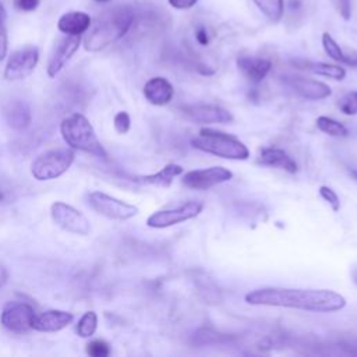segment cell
Wrapping results in <instances>:
<instances>
[{
    "instance_id": "cell-38",
    "label": "cell",
    "mask_w": 357,
    "mask_h": 357,
    "mask_svg": "<svg viewBox=\"0 0 357 357\" xmlns=\"http://www.w3.org/2000/svg\"><path fill=\"white\" fill-rule=\"evenodd\" d=\"M4 18H6V10H4V7H3V4L0 3V24H3V21H4Z\"/></svg>"
},
{
    "instance_id": "cell-29",
    "label": "cell",
    "mask_w": 357,
    "mask_h": 357,
    "mask_svg": "<svg viewBox=\"0 0 357 357\" xmlns=\"http://www.w3.org/2000/svg\"><path fill=\"white\" fill-rule=\"evenodd\" d=\"M318 191H319L321 198H322L325 202H328L329 206H331L335 212H337V211L340 209V199H339L337 194H336L331 187H328V185H321Z\"/></svg>"
},
{
    "instance_id": "cell-13",
    "label": "cell",
    "mask_w": 357,
    "mask_h": 357,
    "mask_svg": "<svg viewBox=\"0 0 357 357\" xmlns=\"http://www.w3.org/2000/svg\"><path fill=\"white\" fill-rule=\"evenodd\" d=\"M81 43L79 35H66L64 38H60L47 59V66H46V71L47 75L50 78L56 77L61 68L67 64V61L73 57V54L78 50Z\"/></svg>"
},
{
    "instance_id": "cell-32",
    "label": "cell",
    "mask_w": 357,
    "mask_h": 357,
    "mask_svg": "<svg viewBox=\"0 0 357 357\" xmlns=\"http://www.w3.org/2000/svg\"><path fill=\"white\" fill-rule=\"evenodd\" d=\"M14 6L22 11H32L39 6V0H14Z\"/></svg>"
},
{
    "instance_id": "cell-10",
    "label": "cell",
    "mask_w": 357,
    "mask_h": 357,
    "mask_svg": "<svg viewBox=\"0 0 357 357\" xmlns=\"http://www.w3.org/2000/svg\"><path fill=\"white\" fill-rule=\"evenodd\" d=\"M233 178V172L223 166H212L206 169H195L184 173L181 183L191 190H209L218 184L230 181Z\"/></svg>"
},
{
    "instance_id": "cell-15",
    "label": "cell",
    "mask_w": 357,
    "mask_h": 357,
    "mask_svg": "<svg viewBox=\"0 0 357 357\" xmlns=\"http://www.w3.org/2000/svg\"><path fill=\"white\" fill-rule=\"evenodd\" d=\"M74 319V315L63 310H47L35 315L32 329L39 332H57L68 326Z\"/></svg>"
},
{
    "instance_id": "cell-31",
    "label": "cell",
    "mask_w": 357,
    "mask_h": 357,
    "mask_svg": "<svg viewBox=\"0 0 357 357\" xmlns=\"http://www.w3.org/2000/svg\"><path fill=\"white\" fill-rule=\"evenodd\" d=\"M336 11L343 17L344 20H350L351 17V1L350 0H331Z\"/></svg>"
},
{
    "instance_id": "cell-6",
    "label": "cell",
    "mask_w": 357,
    "mask_h": 357,
    "mask_svg": "<svg viewBox=\"0 0 357 357\" xmlns=\"http://www.w3.org/2000/svg\"><path fill=\"white\" fill-rule=\"evenodd\" d=\"M50 215L53 222L68 233L86 236L91 231V223L88 218L81 211L63 201H56L52 204Z\"/></svg>"
},
{
    "instance_id": "cell-35",
    "label": "cell",
    "mask_w": 357,
    "mask_h": 357,
    "mask_svg": "<svg viewBox=\"0 0 357 357\" xmlns=\"http://www.w3.org/2000/svg\"><path fill=\"white\" fill-rule=\"evenodd\" d=\"M195 39H197V40H198V43H199V45H202V46L208 45V42H209V36H208V32H206V29H205L204 26L197 28V31H195Z\"/></svg>"
},
{
    "instance_id": "cell-19",
    "label": "cell",
    "mask_w": 357,
    "mask_h": 357,
    "mask_svg": "<svg viewBox=\"0 0 357 357\" xmlns=\"http://www.w3.org/2000/svg\"><path fill=\"white\" fill-rule=\"evenodd\" d=\"M258 162L264 166L280 169V170H284L291 174L296 173L298 169L296 160L286 151H283L280 148H272V146L264 148L259 152Z\"/></svg>"
},
{
    "instance_id": "cell-34",
    "label": "cell",
    "mask_w": 357,
    "mask_h": 357,
    "mask_svg": "<svg viewBox=\"0 0 357 357\" xmlns=\"http://www.w3.org/2000/svg\"><path fill=\"white\" fill-rule=\"evenodd\" d=\"M7 46H8V42H7V32H6V28L3 26V24H0V61L6 57L7 54Z\"/></svg>"
},
{
    "instance_id": "cell-8",
    "label": "cell",
    "mask_w": 357,
    "mask_h": 357,
    "mask_svg": "<svg viewBox=\"0 0 357 357\" xmlns=\"http://www.w3.org/2000/svg\"><path fill=\"white\" fill-rule=\"evenodd\" d=\"M204 209V205L198 201H188L172 209L156 211L146 219V225L153 229H165L198 216Z\"/></svg>"
},
{
    "instance_id": "cell-4",
    "label": "cell",
    "mask_w": 357,
    "mask_h": 357,
    "mask_svg": "<svg viewBox=\"0 0 357 357\" xmlns=\"http://www.w3.org/2000/svg\"><path fill=\"white\" fill-rule=\"evenodd\" d=\"M191 145L201 152L230 160H245L250 156L247 145L238 138L212 128H202L191 139Z\"/></svg>"
},
{
    "instance_id": "cell-40",
    "label": "cell",
    "mask_w": 357,
    "mask_h": 357,
    "mask_svg": "<svg viewBox=\"0 0 357 357\" xmlns=\"http://www.w3.org/2000/svg\"><path fill=\"white\" fill-rule=\"evenodd\" d=\"M96 1H99V3H106V1H109V0H96Z\"/></svg>"
},
{
    "instance_id": "cell-16",
    "label": "cell",
    "mask_w": 357,
    "mask_h": 357,
    "mask_svg": "<svg viewBox=\"0 0 357 357\" xmlns=\"http://www.w3.org/2000/svg\"><path fill=\"white\" fill-rule=\"evenodd\" d=\"M3 117L7 126L15 131L25 130L31 121L32 114L26 102L21 99H13L3 106Z\"/></svg>"
},
{
    "instance_id": "cell-27",
    "label": "cell",
    "mask_w": 357,
    "mask_h": 357,
    "mask_svg": "<svg viewBox=\"0 0 357 357\" xmlns=\"http://www.w3.org/2000/svg\"><path fill=\"white\" fill-rule=\"evenodd\" d=\"M339 109L346 116H354L357 114V91L346 93L339 100Z\"/></svg>"
},
{
    "instance_id": "cell-12",
    "label": "cell",
    "mask_w": 357,
    "mask_h": 357,
    "mask_svg": "<svg viewBox=\"0 0 357 357\" xmlns=\"http://www.w3.org/2000/svg\"><path fill=\"white\" fill-rule=\"evenodd\" d=\"M283 82L293 93L307 100H321L332 93L331 86L325 82L301 75H284Z\"/></svg>"
},
{
    "instance_id": "cell-22",
    "label": "cell",
    "mask_w": 357,
    "mask_h": 357,
    "mask_svg": "<svg viewBox=\"0 0 357 357\" xmlns=\"http://www.w3.org/2000/svg\"><path fill=\"white\" fill-rule=\"evenodd\" d=\"M294 66H297L298 68H304L311 71L312 74L317 75H322V77H328L336 81H342L346 77V70L340 66L336 64H329V63H317V61H305V60H294L293 61Z\"/></svg>"
},
{
    "instance_id": "cell-23",
    "label": "cell",
    "mask_w": 357,
    "mask_h": 357,
    "mask_svg": "<svg viewBox=\"0 0 357 357\" xmlns=\"http://www.w3.org/2000/svg\"><path fill=\"white\" fill-rule=\"evenodd\" d=\"M258 10L272 22H278L283 17L284 1L283 0H252Z\"/></svg>"
},
{
    "instance_id": "cell-36",
    "label": "cell",
    "mask_w": 357,
    "mask_h": 357,
    "mask_svg": "<svg viewBox=\"0 0 357 357\" xmlns=\"http://www.w3.org/2000/svg\"><path fill=\"white\" fill-rule=\"evenodd\" d=\"M8 278H10V273H8L7 268L0 264V287H3L7 283Z\"/></svg>"
},
{
    "instance_id": "cell-9",
    "label": "cell",
    "mask_w": 357,
    "mask_h": 357,
    "mask_svg": "<svg viewBox=\"0 0 357 357\" xmlns=\"http://www.w3.org/2000/svg\"><path fill=\"white\" fill-rule=\"evenodd\" d=\"M39 60V50L35 46L26 45L18 50H15L6 67H4V78L7 81H18V79H24L28 75L32 74V71L35 70L36 64Z\"/></svg>"
},
{
    "instance_id": "cell-37",
    "label": "cell",
    "mask_w": 357,
    "mask_h": 357,
    "mask_svg": "<svg viewBox=\"0 0 357 357\" xmlns=\"http://www.w3.org/2000/svg\"><path fill=\"white\" fill-rule=\"evenodd\" d=\"M349 66H353V67H357V57H349L347 56V63Z\"/></svg>"
},
{
    "instance_id": "cell-7",
    "label": "cell",
    "mask_w": 357,
    "mask_h": 357,
    "mask_svg": "<svg viewBox=\"0 0 357 357\" xmlns=\"http://www.w3.org/2000/svg\"><path fill=\"white\" fill-rule=\"evenodd\" d=\"M89 205L98 213L114 219V220H128L138 213V208L128 202H124L119 198H114L109 194L100 191H92L88 195Z\"/></svg>"
},
{
    "instance_id": "cell-24",
    "label": "cell",
    "mask_w": 357,
    "mask_h": 357,
    "mask_svg": "<svg viewBox=\"0 0 357 357\" xmlns=\"http://www.w3.org/2000/svg\"><path fill=\"white\" fill-rule=\"evenodd\" d=\"M317 127L331 137H346L349 134L347 128L340 121L328 116H319L317 119Z\"/></svg>"
},
{
    "instance_id": "cell-3",
    "label": "cell",
    "mask_w": 357,
    "mask_h": 357,
    "mask_svg": "<svg viewBox=\"0 0 357 357\" xmlns=\"http://www.w3.org/2000/svg\"><path fill=\"white\" fill-rule=\"evenodd\" d=\"M60 134L71 149L86 152L95 158H107L106 149L84 114L73 113L64 117L60 123Z\"/></svg>"
},
{
    "instance_id": "cell-5",
    "label": "cell",
    "mask_w": 357,
    "mask_h": 357,
    "mask_svg": "<svg viewBox=\"0 0 357 357\" xmlns=\"http://www.w3.org/2000/svg\"><path fill=\"white\" fill-rule=\"evenodd\" d=\"M75 159L74 149L59 148L40 153L31 165V173L36 180H53L64 174Z\"/></svg>"
},
{
    "instance_id": "cell-11",
    "label": "cell",
    "mask_w": 357,
    "mask_h": 357,
    "mask_svg": "<svg viewBox=\"0 0 357 357\" xmlns=\"http://www.w3.org/2000/svg\"><path fill=\"white\" fill-rule=\"evenodd\" d=\"M35 310L28 303L11 301L4 305L0 317L1 325L14 333H25L32 329Z\"/></svg>"
},
{
    "instance_id": "cell-20",
    "label": "cell",
    "mask_w": 357,
    "mask_h": 357,
    "mask_svg": "<svg viewBox=\"0 0 357 357\" xmlns=\"http://www.w3.org/2000/svg\"><path fill=\"white\" fill-rule=\"evenodd\" d=\"M91 26V17L82 11H70L60 17L57 28L66 35H81Z\"/></svg>"
},
{
    "instance_id": "cell-1",
    "label": "cell",
    "mask_w": 357,
    "mask_h": 357,
    "mask_svg": "<svg viewBox=\"0 0 357 357\" xmlns=\"http://www.w3.org/2000/svg\"><path fill=\"white\" fill-rule=\"evenodd\" d=\"M245 301L251 305L284 307L310 312H335L346 305V298L328 289H287L264 287L245 294Z\"/></svg>"
},
{
    "instance_id": "cell-21",
    "label": "cell",
    "mask_w": 357,
    "mask_h": 357,
    "mask_svg": "<svg viewBox=\"0 0 357 357\" xmlns=\"http://www.w3.org/2000/svg\"><path fill=\"white\" fill-rule=\"evenodd\" d=\"M184 169L177 165V163H169L165 167H162L159 172L153 174H146L134 178L139 184H146V185H156V187H170L174 177L183 174Z\"/></svg>"
},
{
    "instance_id": "cell-28",
    "label": "cell",
    "mask_w": 357,
    "mask_h": 357,
    "mask_svg": "<svg viewBox=\"0 0 357 357\" xmlns=\"http://www.w3.org/2000/svg\"><path fill=\"white\" fill-rule=\"evenodd\" d=\"M86 354H89L91 357H107L110 354V346L100 339H95L91 340L86 344Z\"/></svg>"
},
{
    "instance_id": "cell-25",
    "label": "cell",
    "mask_w": 357,
    "mask_h": 357,
    "mask_svg": "<svg viewBox=\"0 0 357 357\" xmlns=\"http://www.w3.org/2000/svg\"><path fill=\"white\" fill-rule=\"evenodd\" d=\"M322 47L325 50V53L335 61L339 63H347V56L343 53L342 47L337 45V42L332 38L331 33L324 32L322 33Z\"/></svg>"
},
{
    "instance_id": "cell-26",
    "label": "cell",
    "mask_w": 357,
    "mask_h": 357,
    "mask_svg": "<svg viewBox=\"0 0 357 357\" xmlns=\"http://www.w3.org/2000/svg\"><path fill=\"white\" fill-rule=\"evenodd\" d=\"M98 328V315L93 311H86L77 324V333L79 337H91Z\"/></svg>"
},
{
    "instance_id": "cell-18",
    "label": "cell",
    "mask_w": 357,
    "mask_h": 357,
    "mask_svg": "<svg viewBox=\"0 0 357 357\" xmlns=\"http://www.w3.org/2000/svg\"><path fill=\"white\" fill-rule=\"evenodd\" d=\"M237 67L248 81L258 84L268 75L272 68V63L262 57L243 56L237 59Z\"/></svg>"
},
{
    "instance_id": "cell-2",
    "label": "cell",
    "mask_w": 357,
    "mask_h": 357,
    "mask_svg": "<svg viewBox=\"0 0 357 357\" xmlns=\"http://www.w3.org/2000/svg\"><path fill=\"white\" fill-rule=\"evenodd\" d=\"M134 18L135 11L130 6H116L103 11L84 39L85 50L99 52L121 39L131 29Z\"/></svg>"
},
{
    "instance_id": "cell-33",
    "label": "cell",
    "mask_w": 357,
    "mask_h": 357,
    "mask_svg": "<svg viewBox=\"0 0 357 357\" xmlns=\"http://www.w3.org/2000/svg\"><path fill=\"white\" fill-rule=\"evenodd\" d=\"M167 1H169V4H170L173 8H177V10H188V8L194 7L198 0H167Z\"/></svg>"
},
{
    "instance_id": "cell-39",
    "label": "cell",
    "mask_w": 357,
    "mask_h": 357,
    "mask_svg": "<svg viewBox=\"0 0 357 357\" xmlns=\"http://www.w3.org/2000/svg\"><path fill=\"white\" fill-rule=\"evenodd\" d=\"M1 199H4V194L0 191V201H1Z\"/></svg>"
},
{
    "instance_id": "cell-17",
    "label": "cell",
    "mask_w": 357,
    "mask_h": 357,
    "mask_svg": "<svg viewBox=\"0 0 357 357\" xmlns=\"http://www.w3.org/2000/svg\"><path fill=\"white\" fill-rule=\"evenodd\" d=\"M142 91H144L145 99L155 106L167 105L174 95L173 85L163 77H153L148 79Z\"/></svg>"
},
{
    "instance_id": "cell-30",
    "label": "cell",
    "mask_w": 357,
    "mask_h": 357,
    "mask_svg": "<svg viewBox=\"0 0 357 357\" xmlns=\"http://www.w3.org/2000/svg\"><path fill=\"white\" fill-rule=\"evenodd\" d=\"M113 126H114V130L119 132V134H126L128 132L130 127H131V119H130V114L127 112H119L114 119H113Z\"/></svg>"
},
{
    "instance_id": "cell-14",
    "label": "cell",
    "mask_w": 357,
    "mask_h": 357,
    "mask_svg": "<svg viewBox=\"0 0 357 357\" xmlns=\"http://www.w3.org/2000/svg\"><path fill=\"white\" fill-rule=\"evenodd\" d=\"M183 113L187 119L199 124H226L233 121V114L218 105H188L183 107Z\"/></svg>"
}]
</instances>
